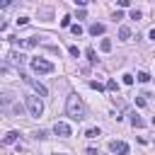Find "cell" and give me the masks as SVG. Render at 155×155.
I'll return each instance as SVG.
<instances>
[{"instance_id":"9c48e42d","label":"cell","mask_w":155,"mask_h":155,"mask_svg":"<svg viewBox=\"0 0 155 155\" xmlns=\"http://www.w3.org/2000/svg\"><path fill=\"white\" fill-rule=\"evenodd\" d=\"M119 39H121V41H128V39H131V29H128V27H119Z\"/></svg>"},{"instance_id":"5bb4252c","label":"cell","mask_w":155,"mask_h":155,"mask_svg":"<svg viewBox=\"0 0 155 155\" xmlns=\"http://www.w3.org/2000/svg\"><path fill=\"white\" fill-rule=\"evenodd\" d=\"M85 56H87V61H90V63H97V53H94V48H87V51H85Z\"/></svg>"},{"instance_id":"4316f807","label":"cell","mask_w":155,"mask_h":155,"mask_svg":"<svg viewBox=\"0 0 155 155\" xmlns=\"http://www.w3.org/2000/svg\"><path fill=\"white\" fill-rule=\"evenodd\" d=\"M136 104L138 107H145V97H136Z\"/></svg>"},{"instance_id":"7402d4cb","label":"cell","mask_w":155,"mask_h":155,"mask_svg":"<svg viewBox=\"0 0 155 155\" xmlns=\"http://www.w3.org/2000/svg\"><path fill=\"white\" fill-rule=\"evenodd\" d=\"M70 19H73V17H68V15H65V17L61 19V27H70Z\"/></svg>"},{"instance_id":"7a4b0ae2","label":"cell","mask_w":155,"mask_h":155,"mask_svg":"<svg viewBox=\"0 0 155 155\" xmlns=\"http://www.w3.org/2000/svg\"><path fill=\"white\" fill-rule=\"evenodd\" d=\"M24 104H27V111H29L31 116H41V111H44V102H41L39 94H29V97H24Z\"/></svg>"},{"instance_id":"ac0fdd59","label":"cell","mask_w":155,"mask_h":155,"mask_svg":"<svg viewBox=\"0 0 155 155\" xmlns=\"http://www.w3.org/2000/svg\"><path fill=\"white\" fill-rule=\"evenodd\" d=\"M70 31H73L75 36H80V34H82V27H80V24H73V27H70Z\"/></svg>"},{"instance_id":"ffe728a7","label":"cell","mask_w":155,"mask_h":155,"mask_svg":"<svg viewBox=\"0 0 155 155\" xmlns=\"http://www.w3.org/2000/svg\"><path fill=\"white\" fill-rule=\"evenodd\" d=\"M0 102H2V107H7V104H10V102H12V97H10V94H7V92H5V94H2V99H0Z\"/></svg>"},{"instance_id":"277c9868","label":"cell","mask_w":155,"mask_h":155,"mask_svg":"<svg viewBox=\"0 0 155 155\" xmlns=\"http://www.w3.org/2000/svg\"><path fill=\"white\" fill-rule=\"evenodd\" d=\"M22 80H24V82H27V85H29V87H31V90L39 94V97H46V94H48V90H46L41 82H36L34 78H29V75H22Z\"/></svg>"},{"instance_id":"9a60e30c","label":"cell","mask_w":155,"mask_h":155,"mask_svg":"<svg viewBox=\"0 0 155 155\" xmlns=\"http://www.w3.org/2000/svg\"><path fill=\"white\" fill-rule=\"evenodd\" d=\"M107 90H109V92H116V90H119V82H116V80H107Z\"/></svg>"},{"instance_id":"3957f363","label":"cell","mask_w":155,"mask_h":155,"mask_svg":"<svg viewBox=\"0 0 155 155\" xmlns=\"http://www.w3.org/2000/svg\"><path fill=\"white\" fill-rule=\"evenodd\" d=\"M29 65H31V70H34V73H39V75L53 73V63H51V61H46V58H31V61H29Z\"/></svg>"},{"instance_id":"8fae6325","label":"cell","mask_w":155,"mask_h":155,"mask_svg":"<svg viewBox=\"0 0 155 155\" xmlns=\"http://www.w3.org/2000/svg\"><path fill=\"white\" fill-rule=\"evenodd\" d=\"M131 124H133V128H143V126H145V124H143V119H140L138 114H133V116H131Z\"/></svg>"},{"instance_id":"484cf974","label":"cell","mask_w":155,"mask_h":155,"mask_svg":"<svg viewBox=\"0 0 155 155\" xmlns=\"http://www.w3.org/2000/svg\"><path fill=\"white\" fill-rule=\"evenodd\" d=\"M27 22H29V17H19V19H17V24H19V27H24Z\"/></svg>"},{"instance_id":"8992f818","label":"cell","mask_w":155,"mask_h":155,"mask_svg":"<svg viewBox=\"0 0 155 155\" xmlns=\"http://www.w3.org/2000/svg\"><path fill=\"white\" fill-rule=\"evenodd\" d=\"M109 150L116 153V155H128V143H124V140H111V143H109Z\"/></svg>"},{"instance_id":"44dd1931","label":"cell","mask_w":155,"mask_h":155,"mask_svg":"<svg viewBox=\"0 0 155 155\" xmlns=\"http://www.w3.org/2000/svg\"><path fill=\"white\" fill-rule=\"evenodd\" d=\"M143 15H140V10H131V19H140Z\"/></svg>"},{"instance_id":"603a6c76","label":"cell","mask_w":155,"mask_h":155,"mask_svg":"<svg viewBox=\"0 0 155 155\" xmlns=\"http://www.w3.org/2000/svg\"><path fill=\"white\" fill-rule=\"evenodd\" d=\"M68 51H70V56H75V58H78V56H80V48H78V46H70V48H68Z\"/></svg>"},{"instance_id":"d6986e66","label":"cell","mask_w":155,"mask_h":155,"mask_svg":"<svg viewBox=\"0 0 155 155\" xmlns=\"http://www.w3.org/2000/svg\"><path fill=\"white\" fill-rule=\"evenodd\" d=\"M90 87H92V90H97V92H99V90H104V87H107V85H99V82H94V80H92V82H90Z\"/></svg>"},{"instance_id":"d4e9b609","label":"cell","mask_w":155,"mask_h":155,"mask_svg":"<svg viewBox=\"0 0 155 155\" xmlns=\"http://www.w3.org/2000/svg\"><path fill=\"white\" fill-rule=\"evenodd\" d=\"M39 15H41V17H51V10H48V7H44V10H39Z\"/></svg>"},{"instance_id":"e0dca14e","label":"cell","mask_w":155,"mask_h":155,"mask_svg":"<svg viewBox=\"0 0 155 155\" xmlns=\"http://www.w3.org/2000/svg\"><path fill=\"white\" fill-rule=\"evenodd\" d=\"M85 136H87V138H97V136H99V128H87Z\"/></svg>"},{"instance_id":"5b68a950","label":"cell","mask_w":155,"mask_h":155,"mask_svg":"<svg viewBox=\"0 0 155 155\" xmlns=\"http://www.w3.org/2000/svg\"><path fill=\"white\" fill-rule=\"evenodd\" d=\"M53 133H56V136H61V138L73 136V131H70V126H68L65 121H56V124H53Z\"/></svg>"},{"instance_id":"4fadbf2b","label":"cell","mask_w":155,"mask_h":155,"mask_svg":"<svg viewBox=\"0 0 155 155\" xmlns=\"http://www.w3.org/2000/svg\"><path fill=\"white\" fill-rule=\"evenodd\" d=\"M99 48H102L104 53H109V51H111V41H109V39H102V44H99Z\"/></svg>"},{"instance_id":"6da1fadb","label":"cell","mask_w":155,"mask_h":155,"mask_svg":"<svg viewBox=\"0 0 155 155\" xmlns=\"http://www.w3.org/2000/svg\"><path fill=\"white\" fill-rule=\"evenodd\" d=\"M65 114L73 121H82V119H87V107H85V102L78 94H70L68 102H65Z\"/></svg>"},{"instance_id":"cb8c5ba5","label":"cell","mask_w":155,"mask_h":155,"mask_svg":"<svg viewBox=\"0 0 155 155\" xmlns=\"http://www.w3.org/2000/svg\"><path fill=\"white\" fill-rule=\"evenodd\" d=\"M124 85H133V75L126 73V75H124Z\"/></svg>"},{"instance_id":"ba28073f","label":"cell","mask_w":155,"mask_h":155,"mask_svg":"<svg viewBox=\"0 0 155 155\" xmlns=\"http://www.w3.org/2000/svg\"><path fill=\"white\" fill-rule=\"evenodd\" d=\"M17 138H19V133H17V131H10V133H5L2 143H5V145H12V143H17Z\"/></svg>"},{"instance_id":"2e32d148","label":"cell","mask_w":155,"mask_h":155,"mask_svg":"<svg viewBox=\"0 0 155 155\" xmlns=\"http://www.w3.org/2000/svg\"><path fill=\"white\" fill-rule=\"evenodd\" d=\"M136 78H138V82H148V80H150V75H148L145 70H140V73H138Z\"/></svg>"},{"instance_id":"30bf717a","label":"cell","mask_w":155,"mask_h":155,"mask_svg":"<svg viewBox=\"0 0 155 155\" xmlns=\"http://www.w3.org/2000/svg\"><path fill=\"white\" fill-rule=\"evenodd\" d=\"M10 61H12L15 65H19V68L24 65V56H22V53H10Z\"/></svg>"},{"instance_id":"83f0119b","label":"cell","mask_w":155,"mask_h":155,"mask_svg":"<svg viewBox=\"0 0 155 155\" xmlns=\"http://www.w3.org/2000/svg\"><path fill=\"white\" fill-rule=\"evenodd\" d=\"M148 36H150V39L155 41V29H150V31H148Z\"/></svg>"},{"instance_id":"52a82bcc","label":"cell","mask_w":155,"mask_h":155,"mask_svg":"<svg viewBox=\"0 0 155 155\" xmlns=\"http://www.w3.org/2000/svg\"><path fill=\"white\" fill-rule=\"evenodd\" d=\"M92 36H99V34H104V24L102 22H94V24H90V29H87Z\"/></svg>"},{"instance_id":"7c38bea8","label":"cell","mask_w":155,"mask_h":155,"mask_svg":"<svg viewBox=\"0 0 155 155\" xmlns=\"http://www.w3.org/2000/svg\"><path fill=\"white\" fill-rule=\"evenodd\" d=\"M17 41H19V39H17ZM19 44H24V46H36V44H39V39H36V36H29V39H22Z\"/></svg>"}]
</instances>
